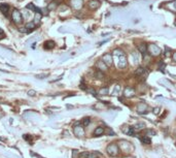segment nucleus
I'll return each instance as SVG.
<instances>
[{"instance_id":"obj_1","label":"nucleus","mask_w":176,"mask_h":158,"mask_svg":"<svg viewBox=\"0 0 176 158\" xmlns=\"http://www.w3.org/2000/svg\"><path fill=\"white\" fill-rule=\"evenodd\" d=\"M11 19H13V21L16 23V24H20V23H22L23 16L21 14V11L18 10V9H14L13 14H11Z\"/></svg>"},{"instance_id":"obj_2","label":"nucleus","mask_w":176,"mask_h":158,"mask_svg":"<svg viewBox=\"0 0 176 158\" xmlns=\"http://www.w3.org/2000/svg\"><path fill=\"white\" fill-rule=\"evenodd\" d=\"M117 67L124 68L127 66V57L125 54H122L120 56H117Z\"/></svg>"},{"instance_id":"obj_3","label":"nucleus","mask_w":176,"mask_h":158,"mask_svg":"<svg viewBox=\"0 0 176 158\" xmlns=\"http://www.w3.org/2000/svg\"><path fill=\"white\" fill-rule=\"evenodd\" d=\"M148 51H149V54H150L151 56H158V55L161 54V49H160L157 45H154V44L149 45Z\"/></svg>"},{"instance_id":"obj_4","label":"nucleus","mask_w":176,"mask_h":158,"mask_svg":"<svg viewBox=\"0 0 176 158\" xmlns=\"http://www.w3.org/2000/svg\"><path fill=\"white\" fill-rule=\"evenodd\" d=\"M102 61L106 64L107 66H110L111 64H112V56H111L109 53H107V54H104L103 56H102Z\"/></svg>"},{"instance_id":"obj_5","label":"nucleus","mask_w":176,"mask_h":158,"mask_svg":"<svg viewBox=\"0 0 176 158\" xmlns=\"http://www.w3.org/2000/svg\"><path fill=\"white\" fill-rule=\"evenodd\" d=\"M74 133H75V135H77V136H83L84 134H85V130H84V127H81L80 125H78V123H77V125H75L74 126V129H73Z\"/></svg>"},{"instance_id":"obj_6","label":"nucleus","mask_w":176,"mask_h":158,"mask_svg":"<svg viewBox=\"0 0 176 158\" xmlns=\"http://www.w3.org/2000/svg\"><path fill=\"white\" fill-rule=\"evenodd\" d=\"M107 151L111 156H116L117 153H119V148H117V146H115V145H110L107 148Z\"/></svg>"},{"instance_id":"obj_7","label":"nucleus","mask_w":176,"mask_h":158,"mask_svg":"<svg viewBox=\"0 0 176 158\" xmlns=\"http://www.w3.org/2000/svg\"><path fill=\"white\" fill-rule=\"evenodd\" d=\"M147 70H146L144 67H138L137 68V70L135 71V74L137 75V77H141V78H143V77H146L147 75Z\"/></svg>"},{"instance_id":"obj_8","label":"nucleus","mask_w":176,"mask_h":158,"mask_svg":"<svg viewBox=\"0 0 176 158\" xmlns=\"http://www.w3.org/2000/svg\"><path fill=\"white\" fill-rule=\"evenodd\" d=\"M8 10H9V5L5 2L0 3V11L4 15V16H7L8 15Z\"/></svg>"},{"instance_id":"obj_9","label":"nucleus","mask_w":176,"mask_h":158,"mask_svg":"<svg viewBox=\"0 0 176 158\" xmlns=\"http://www.w3.org/2000/svg\"><path fill=\"white\" fill-rule=\"evenodd\" d=\"M88 5H89V7L91 9H97L100 6V1H98V0H90Z\"/></svg>"},{"instance_id":"obj_10","label":"nucleus","mask_w":176,"mask_h":158,"mask_svg":"<svg viewBox=\"0 0 176 158\" xmlns=\"http://www.w3.org/2000/svg\"><path fill=\"white\" fill-rule=\"evenodd\" d=\"M71 4L74 9H80L83 6V0H71Z\"/></svg>"},{"instance_id":"obj_11","label":"nucleus","mask_w":176,"mask_h":158,"mask_svg":"<svg viewBox=\"0 0 176 158\" xmlns=\"http://www.w3.org/2000/svg\"><path fill=\"white\" fill-rule=\"evenodd\" d=\"M137 48H138V51L141 53L142 55H145L146 53H147V51H148V46L146 45L145 44H139L137 45Z\"/></svg>"},{"instance_id":"obj_12","label":"nucleus","mask_w":176,"mask_h":158,"mask_svg":"<svg viewBox=\"0 0 176 158\" xmlns=\"http://www.w3.org/2000/svg\"><path fill=\"white\" fill-rule=\"evenodd\" d=\"M147 105L145 103H139L138 104V108H137V112L139 114H146L147 113Z\"/></svg>"},{"instance_id":"obj_13","label":"nucleus","mask_w":176,"mask_h":158,"mask_svg":"<svg viewBox=\"0 0 176 158\" xmlns=\"http://www.w3.org/2000/svg\"><path fill=\"white\" fill-rule=\"evenodd\" d=\"M80 158H100L98 153H81Z\"/></svg>"},{"instance_id":"obj_14","label":"nucleus","mask_w":176,"mask_h":158,"mask_svg":"<svg viewBox=\"0 0 176 158\" xmlns=\"http://www.w3.org/2000/svg\"><path fill=\"white\" fill-rule=\"evenodd\" d=\"M135 95V90L131 87H128L125 89V96L126 97H132Z\"/></svg>"},{"instance_id":"obj_15","label":"nucleus","mask_w":176,"mask_h":158,"mask_svg":"<svg viewBox=\"0 0 176 158\" xmlns=\"http://www.w3.org/2000/svg\"><path fill=\"white\" fill-rule=\"evenodd\" d=\"M55 42L54 40H48V42L44 43V49L45 50H52L55 48Z\"/></svg>"},{"instance_id":"obj_16","label":"nucleus","mask_w":176,"mask_h":158,"mask_svg":"<svg viewBox=\"0 0 176 158\" xmlns=\"http://www.w3.org/2000/svg\"><path fill=\"white\" fill-rule=\"evenodd\" d=\"M25 28L27 29V33L33 31L34 29H35V24H34V22H28L27 24L25 25Z\"/></svg>"},{"instance_id":"obj_17","label":"nucleus","mask_w":176,"mask_h":158,"mask_svg":"<svg viewBox=\"0 0 176 158\" xmlns=\"http://www.w3.org/2000/svg\"><path fill=\"white\" fill-rule=\"evenodd\" d=\"M97 67H98V69H100V70H102V71H104V70L107 69L108 66L101 60V61H98V62H97Z\"/></svg>"},{"instance_id":"obj_18","label":"nucleus","mask_w":176,"mask_h":158,"mask_svg":"<svg viewBox=\"0 0 176 158\" xmlns=\"http://www.w3.org/2000/svg\"><path fill=\"white\" fill-rule=\"evenodd\" d=\"M41 13H35V16H34V24H39L40 23V19H41Z\"/></svg>"},{"instance_id":"obj_19","label":"nucleus","mask_w":176,"mask_h":158,"mask_svg":"<svg viewBox=\"0 0 176 158\" xmlns=\"http://www.w3.org/2000/svg\"><path fill=\"white\" fill-rule=\"evenodd\" d=\"M103 133H104V128L101 127V126L97 127L96 129L94 130V134H95V135H101V134H103Z\"/></svg>"},{"instance_id":"obj_20","label":"nucleus","mask_w":176,"mask_h":158,"mask_svg":"<svg viewBox=\"0 0 176 158\" xmlns=\"http://www.w3.org/2000/svg\"><path fill=\"white\" fill-rule=\"evenodd\" d=\"M145 127V124L143 122H139V123H137V124H135V126L133 127L135 130H141V129H143V128Z\"/></svg>"},{"instance_id":"obj_21","label":"nucleus","mask_w":176,"mask_h":158,"mask_svg":"<svg viewBox=\"0 0 176 158\" xmlns=\"http://www.w3.org/2000/svg\"><path fill=\"white\" fill-rule=\"evenodd\" d=\"M99 94H100V95H106V94H108V88L107 87L102 88V89L99 91Z\"/></svg>"},{"instance_id":"obj_22","label":"nucleus","mask_w":176,"mask_h":158,"mask_svg":"<svg viewBox=\"0 0 176 158\" xmlns=\"http://www.w3.org/2000/svg\"><path fill=\"white\" fill-rule=\"evenodd\" d=\"M48 8H49V10H54V9H56V8H57V3H56V2H51V3L49 4Z\"/></svg>"},{"instance_id":"obj_23","label":"nucleus","mask_w":176,"mask_h":158,"mask_svg":"<svg viewBox=\"0 0 176 158\" xmlns=\"http://www.w3.org/2000/svg\"><path fill=\"white\" fill-rule=\"evenodd\" d=\"M95 75H96V78L97 79H104V73L102 72V70H99V71H97L96 73H95Z\"/></svg>"},{"instance_id":"obj_24","label":"nucleus","mask_w":176,"mask_h":158,"mask_svg":"<svg viewBox=\"0 0 176 158\" xmlns=\"http://www.w3.org/2000/svg\"><path fill=\"white\" fill-rule=\"evenodd\" d=\"M141 140H142L143 144H150V142H151V139H150L148 136H143V137L141 138Z\"/></svg>"},{"instance_id":"obj_25","label":"nucleus","mask_w":176,"mask_h":158,"mask_svg":"<svg viewBox=\"0 0 176 158\" xmlns=\"http://www.w3.org/2000/svg\"><path fill=\"white\" fill-rule=\"evenodd\" d=\"M90 122H91V119L87 117V118H85L84 121H83V125H84V126H88V125L90 124Z\"/></svg>"},{"instance_id":"obj_26","label":"nucleus","mask_w":176,"mask_h":158,"mask_svg":"<svg viewBox=\"0 0 176 158\" xmlns=\"http://www.w3.org/2000/svg\"><path fill=\"white\" fill-rule=\"evenodd\" d=\"M48 77H49V74H48V73H44V74H38V75H36V78H37V79H40V80H43V79L48 78Z\"/></svg>"},{"instance_id":"obj_27","label":"nucleus","mask_w":176,"mask_h":158,"mask_svg":"<svg viewBox=\"0 0 176 158\" xmlns=\"http://www.w3.org/2000/svg\"><path fill=\"white\" fill-rule=\"evenodd\" d=\"M28 95L29 96H35L36 95V91L35 90H29L28 91Z\"/></svg>"},{"instance_id":"obj_28","label":"nucleus","mask_w":176,"mask_h":158,"mask_svg":"<svg viewBox=\"0 0 176 158\" xmlns=\"http://www.w3.org/2000/svg\"><path fill=\"white\" fill-rule=\"evenodd\" d=\"M117 92H120V86H115L114 91L112 92V94L113 95H117Z\"/></svg>"},{"instance_id":"obj_29","label":"nucleus","mask_w":176,"mask_h":158,"mask_svg":"<svg viewBox=\"0 0 176 158\" xmlns=\"http://www.w3.org/2000/svg\"><path fill=\"white\" fill-rule=\"evenodd\" d=\"M36 39H37V35H36V36H34V37H31L30 39H28L27 42H26V44L28 45L29 43H31V42H34V40H36Z\"/></svg>"},{"instance_id":"obj_30","label":"nucleus","mask_w":176,"mask_h":158,"mask_svg":"<svg viewBox=\"0 0 176 158\" xmlns=\"http://www.w3.org/2000/svg\"><path fill=\"white\" fill-rule=\"evenodd\" d=\"M159 68L162 70V71H164V69H165V64H164L163 62H161V63L159 64Z\"/></svg>"},{"instance_id":"obj_31","label":"nucleus","mask_w":176,"mask_h":158,"mask_svg":"<svg viewBox=\"0 0 176 158\" xmlns=\"http://www.w3.org/2000/svg\"><path fill=\"white\" fill-rule=\"evenodd\" d=\"M48 10H49V8H48V7L42 8V9H41V11H42L41 15H48Z\"/></svg>"},{"instance_id":"obj_32","label":"nucleus","mask_w":176,"mask_h":158,"mask_svg":"<svg viewBox=\"0 0 176 158\" xmlns=\"http://www.w3.org/2000/svg\"><path fill=\"white\" fill-rule=\"evenodd\" d=\"M28 18H29V11L25 10L24 11V19H28Z\"/></svg>"},{"instance_id":"obj_33","label":"nucleus","mask_w":176,"mask_h":158,"mask_svg":"<svg viewBox=\"0 0 176 158\" xmlns=\"http://www.w3.org/2000/svg\"><path fill=\"white\" fill-rule=\"evenodd\" d=\"M159 113H160V109H159V108H155V109H154V114L158 115Z\"/></svg>"},{"instance_id":"obj_34","label":"nucleus","mask_w":176,"mask_h":158,"mask_svg":"<svg viewBox=\"0 0 176 158\" xmlns=\"http://www.w3.org/2000/svg\"><path fill=\"white\" fill-rule=\"evenodd\" d=\"M88 91H89L90 93H92V94H93V95H95V96L97 95V93H96V91H95V90H94V89H89V90H88Z\"/></svg>"},{"instance_id":"obj_35","label":"nucleus","mask_w":176,"mask_h":158,"mask_svg":"<svg viewBox=\"0 0 176 158\" xmlns=\"http://www.w3.org/2000/svg\"><path fill=\"white\" fill-rule=\"evenodd\" d=\"M24 138H25L26 140H29V139L31 138V136H29V134H25V135H24Z\"/></svg>"},{"instance_id":"obj_36","label":"nucleus","mask_w":176,"mask_h":158,"mask_svg":"<svg viewBox=\"0 0 176 158\" xmlns=\"http://www.w3.org/2000/svg\"><path fill=\"white\" fill-rule=\"evenodd\" d=\"M150 134H155V131H151V130H148V131H147V135H150Z\"/></svg>"},{"instance_id":"obj_37","label":"nucleus","mask_w":176,"mask_h":158,"mask_svg":"<svg viewBox=\"0 0 176 158\" xmlns=\"http://www.w3.org/2000/svg\"><path fill=\"white\" fill-rule=\"evenodd\" d=\"M172 57H173V60H174V61L176 62V52H175L174 54H173V56H172Z\"/></svg>"},{"instance_id":"obj_38","label":"nucleus","mask_w":176,"mask_h":158,"mask_svg":"<svg viewBox=\"0 0 176 158\" xmlns=\"http://www.w3.org/2000/svg\"><path fill=\"white\" fill-rule=\"evenodd\" d=\"M108 42V39H106V40H104V42H102V43H100V44H99V45H102L103 44H105V43H107Z\"/></svg>"},{"instance_id":"obj_39","label":"nucleus","mask_w":176,"mask_h":158,"mask_svg":"<svg viewBox=\"0 0 176 158\" xmlns=\"http://www.w3.org/2000/svg\"><path fill=\"white\" fill-rule=\"evenodd\" d=\"M175 144H176V142H175Z\"/></svg>"}]
</instances>
